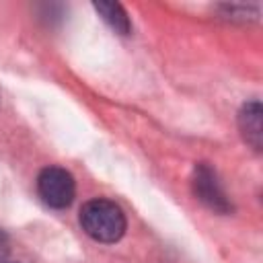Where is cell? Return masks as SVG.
Wrapping results in <instances>:
<instances>
[{
    "instance_id": "5b68a950",
    "label": "cell",
    "mask_w": 263,
    "mask_h": 263,
    "mask_svg": "<svg viewBox=\"0 0 263 263\" xmlns=\"http://www.w3.org/2000/svg\"><path fill=\"white\" fill-rule=\"evenodd\" d=\"M95 10L101 14V18L119 35H129L132 21L125 12V8L119 2H95Z\"/></svg>"
},
{
    "instance_id": "6da1fadb",
    "label": "cell",
    "mask_w": 263,
    "mask_h": 263,
    "mask_svg": "<svg viewBox=\"0 0 263 263\" xmlns=\"http://www.w3.org/2000/svg\"><path fill=\"white\" fill-rule=\"evenodd\" d=\"M82 230L99 242H115L125 232V214L111 199H90L80 210Z\"/></svg>"
},
{
    "instance_id": "3957f363",
    "label": "cell",
    "mask_w": 263,
    "mask_h": 263,
    "mask_svg": "<svg viewBox=\"0 0 263 263\" xmlns=\"http://www.w3.org/2000/svg\"><path fill=\"white\" fill-rule=\"evenodd\" d=\"M191 187H193V193L195 197L205 205L210 208L212 212H218V214H228L232 210V203L228 201L220 181H218V175L216 171L205 164V162H199L193 171V179H191Z\"/></svg>"
},
{
    "instance_id": "277c9868",
    "label": "cell",
    "mask_w": 263,
    "mask_h": 263,
    "mask_svg": "<svg viewBox=\"0 0 263 263\" xmlns=\"http://www.w3.org/2000/svg\"><path fill=\"white\" fill-rule=\"evenodd\" d=\"M238 127L247 144H251L255 150H261V138H263V107L259 101H249L242 105L238 113Z\"/></svg>"
},
{
    "instance_id": "7a4b0ae2",
    "label": "cell",
    "mask_w": 263,
    "mask_h": 263,
    "mask_svg": "<svg viewBox=\"0 0 263 263\" xmlns=\"http://www.w3.org/2000/svg\"><path fill=\"white\" fill-rule=\"evenodd\" d=\"M37 193L41 201L53 210H64L76 193L74 177L62 166H45L37 177Z\"/></svg>"
},
{
    "instance_id": "8992f818",
    "label": "cell",
    "mask_w": 263,
    "mask_h": 263,
    "mask_svg": "<svg viewBox=\"0 0 263 263\" xmlns=\"http://www.w3.org/2000/svg\"><path fill=\"white\" fill-rule=\"evenodd\" d=\"M8 253H10V242H8V236H6V232L0 228V263L8 257Z\"/></svg>"
}]
</instances>
